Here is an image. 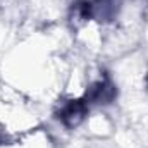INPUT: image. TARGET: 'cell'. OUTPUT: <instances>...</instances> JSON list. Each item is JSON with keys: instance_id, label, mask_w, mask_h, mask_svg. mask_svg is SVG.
I'll list each match as a JSON object with an SVG mask.
<instances>
[{"instance_id": "cell-1", "label": "cell", "mask_w": 148, "mask_h": 148, "mask_svg": "<svg viewBox=\"0 0 148 148\" xmlns=\"http://www.w3.org/2000/svg\"><path fill=\"white\" fill-rule=\"evenodd\" d=\"M88 112V102L84 98H79V100H71L62 110L59 112V119L67 126V127H74L77 126L84 115Z\"/></svg>"}, {"instance_id": "cell-2", "label": "cell", "mask_w": 148, "mask_h": 148, "mask_svg": "<svg viewBox=\"0 0 148 148\" xmlns=\"http://www.w3.org/2000/svg\"><path fill=\"white\" fill-rule=\"evenodd\" d=\"M115 86L109 79L95 83L88 91H86V102H97V103H110L115 98Z\"/></svg>"}]
</instances>
